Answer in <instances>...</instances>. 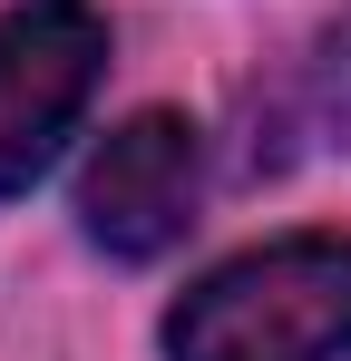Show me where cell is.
Here are the masks:
<instances>
[{
	"instance_id": "obj_4",
	"label": "cell",
	"mask_w": 351,
	"mask_h": 361,
	"mask_svg": "<svg viewBox=\"0 0 351 361\" xmlns=\"http://www.w3.org/2000/svg\"><path fill=\"white\" fill-rule=\"evenodd\" d=\"M302 118H312V137L351 147V10L322 30V49H312V68H302Z\"/></svg>"
},
{
	"instance_id": "obj_2",
	"label": "cell",
	"mask_w": 351,
	"mask_h": 361,
	"mask_svg": "<svg viewBox=\"0 0 351 361\" xmlns=\"http://www.w3.org/2000/svg\"><path fill=\"white\" fill-rule=\"evenodd\" d=\"M98 68H108V20L88 0H30L0 20V195H20L58 157V137L98 98Z\"/></svg>"
},
{
	"instance_id": "obj_1",
	"label": "cell",
	"mask_w": 351,
	"mask_h": 361,
	"mask_svg": "<svg viewBox=\"0 0 351 361\" xmlns=\"http://www.w3.org/2000/svg\"><path fill=\"white\" fill-rule=\"evenodd\" d=\"M176 361H351V244L283 235L215 264L166 322Z\"/></svg>"
},
{
	"instance_id": "obj_3",
	"label": "cell",
	"mask_w": 351,
	"mask_h": 361,
	"mask_svg": "<svg viewBox=\"0 0 351 361\" xmlns=\"http://www.w3.org/2000/svg\"><path fill=\"white\" fill-rule=\"evenodd\" d=\"M195 185H205L195 127L166 118V108H147V118L108 127V147L88 157V176H78V225H88V244L147 264V254H166V244L195 225Z\"/></svg>"
}]
</instances>
